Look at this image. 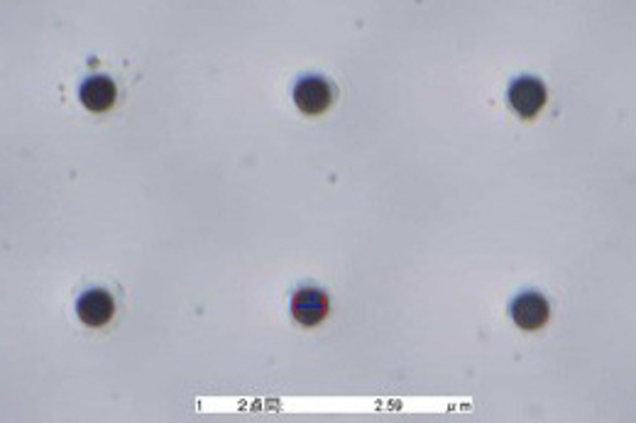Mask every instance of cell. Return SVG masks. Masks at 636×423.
I'll return each mask as SVG.
<instances>
[{"label": "cell", "mask_w": 636, "mask_h": 423, "mask_svg": "<svg viewBox=\"0 0 636 423\" xmlns=\"http://www.w3.org/2000/svg\"><path fill=\"white\" fill-rule=\"evenodd\" d=\"M509 108L519 115L522 120H531L541 113V108L546 106L548 91L544 81H539L536 76H522V79L514 81L509 86L507 93Z\"/></svg>", "instance_id": "1"}, {"label": "cell", "mask_w": 636, "mask_h": 423, "mask_svg": "<svg viewBox=\"0 0 636 423\" xmlns=\"http://www.w3.org/2000/svg\"><path fill=\"white\" fill-rule=\"evenodd\" d=\"M336 89L323 76H306L294 86V103L304 115H323L333 106Z\"/></svg>", "instance_id": "2"}, {"label": "cell", "mask_w": 636, "mask_h": 423, "mask_svg": "<svg viewBox=\"0 0 636 423\" xmlns=\"http://www.w3.org/2000/svg\"><path fill=\"white\" fill-rule=\"evenodd\" d=\"M328 311H331V301L321 289L304 287L292 296V318L299 326H318V323L326 321Z\"/></svg>", "instance_id": "3"}, {"label": "cell", "mask_w": 636, "mask_h": 423, "mask_svg": "<svg viewBox=\"0 0 636 423\" xmlns=\"http://www.w3.org/2000/svg\"><path fill=\"white\" fill-rule=\"evenodd\" d=\"M76 316L84 326L103 328L113 321L115 301L106 289H89L76 301Z\"/></svg>", "instance_id": "4"}, {"label": "cell", "mask_w": 636, "mask_h": 423, "mask_svg": "<svg viewBox=\"0 0 636 423\" xmlns=\"http://www.w3.org/2000/svg\"><path fill=\"white\" fill-rule=\"evenodd\" d=\"M512 318L522 331H541L551 321V304L539 291H526L512 304Z\"/></svg>", "instance_id": "5"}, {"label": "cell", "mask_w": 636, "mask_h": 423, "mask_svg": "<svg viewBox=\"0 0 636 423\" xmlns=\"http://www.w3.org/2000/svg\"><path fill=\"white\" fill-rule=\"evenodd\" d=\"M118 101V86L113 84L111 76H91L81 86V103L89 108L91 113H106L111 111Z\"/></svg>", "instance_id": "6"}]
</instances>
